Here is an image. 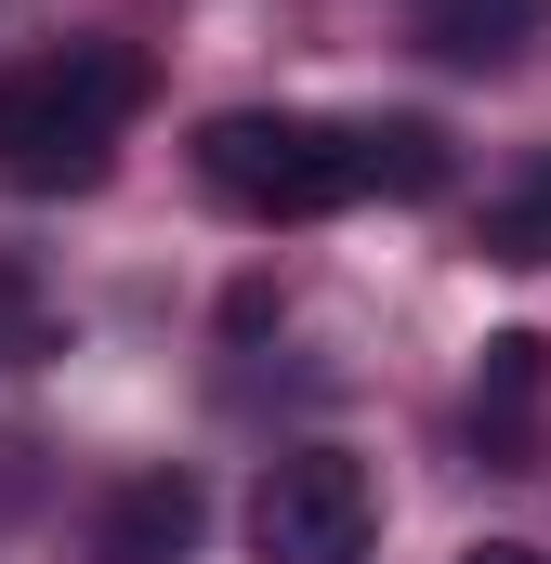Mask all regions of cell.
<instances>
[{
	"mask_svg": "<svg viewBox=\"0 0 551 564\" xmlns=\"http://www.w3.org/2000/svg\"><path fill=\"white\" fill-rule=\"evenodd\" d=\"M197 184L250 224H315V210H355L368 197V144L355 119H289V106H237L197 132Z\"/></svg>",
	"mask_w": 551,
	"mask_h": 564,
	"instance_id": "7a4b0ae2",
	"label": "cell"
},
{
	"mask_svg": "<svg viewBox=\"0 0 551 564\" xmlns=\"http://www.w3.org/2000/svg\"><path fill=\"white\" fill-rule=\"evenodd\" d=\"M368 144V197H446V132L433 119H355Z\"/></svg>",
	"mask_w": 551,
	"mask_h": 564,
	"instance_id": "8992f818",
	"label": "cell"
},
{
	"mask_svg": "<svg viewBox=\"0 0 551 564\" xmlns=\"http://www.w3.org/2000/svg\"><path fill=\"white\" fill-rule=\"evenodd\" d=\"M13 328H26V289H13V276H0V341H13Z\"/></svg>",
	"mask_w": 551,
	"mask_h": 564,
	"instance_id": "30bf717a",
	"label": "cell"
},
{
	"mask_svg": "<svg viewBox=\"0 0 551 564\" xmlns=\"http://www.w3.org/2000/svg\"><path fill=\"white\" fill-rule=\"evenodd\" d=\"M460 564H551V552H526V539H473Z\"/></svg>",
	"mask_w": 551,
	"mask_h": 564,
	"instance_id": "9c48e42d",
	"label": "cell"
},
{
	"mask_svg": "<svg viewBox=\"0 0 551 564\" xmlns=\"http://www.w3.org/2000/svg\"><path fill=\"white\" fill-rule=\"evenodd\" d=\"M486 263H512V276H539V263H551V144H539V158H512V171L486 184Z\"/></svg>",
	"mask_w": 551,
	"mask_h": 564,
	"instance_id": "5b68a950",
	"label": "cell"
},
{
	"mask_svg": "<svg viewBox=\"0 0 551 564\" xmlns=\"http://www.w3.org/2000/svg\"><path fill=\"white\" fill-rule=\"evenodd\" d=\"M539 381H551V341L539 328H499V341H486V368H473V421H526V408H539Z\"/></svg>",
	"mask_w": 551,
	"mask_h": 564,
	"instance_id": "52a82bcc",
	"label": "cell"
},
{
	"mask_svg": "<svg viewBox=\"0 0 551 564\" xmlns=\"http://www.w3.org/2000/svg\"><path fill=\"white\" fill-rule=\"evenodd\" d=\"M368 539H381V486H368L355 446L263 459V486H250V552L263 564H368Z\"/></svg>",
	"mask_w": 551,
	"mask_h": 564,
	"instance_id": "3957f363",
	"label": "cell"
},
{
	"mask_svg": "<svg viewBox=\"0 0 551 564\" xmlns=\"http://www.w3.org/2000/svg\"><path fill=\"white\" fill-rule=\"evenodd\" d=\"M132 106H144V53L132 40H66V53L0 66V184H13V197H79V184H106Z\"/></svg>",
	"mask_w": 551,
	"mask_h": 564,
	"instance_id": "6da1fadb",
	"label": "cell"
},
{
	"mask_svg": "<svg viewBox=\"0 0 551 564\" xmlns=\"http://www.w3.org/2000/svg\"><path fill=\"white\" fill-rule=\"evenodd\" d=\"M526 26H539V0H433V53L446 66H499Z\"/></svg>",
	"mask_w": 551,
	"mask_h": 564,
	"instance_id": "ba28073f",
	"label": "cell"
},
{
	"mask_svg": "<svg viewBox=\"0 0 551 564\" xmlns=\"http://www.w3.org/2000/svg\"><path fill=\"white\" fill-rule=\"evenodd\" d=\"M197 539H210V486H197L184 459L106 486V512H93V564H184Z\"/></svg>",
	"mask_w": 551,
	"mask_h": 564,
	"instance_id": "277c9868",
	"label": "cell"
}]
</instances>
